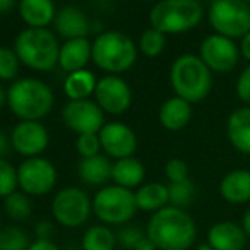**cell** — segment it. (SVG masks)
I'll use <instances>...</instances> for the list:
<instances>
[{
    "label": "cell",
    "instance_id": "7402d4cb",
    "mask_svg": "<svg viewBox=\"0 0 250 250\" xmlns=\"http://www.w3.org/2000/svg\"><path fill=\"white\" fill-rule=\"evenodd\" d=\"M56 7L53 0H21L19 16L27 27L34 29H46L51 22H55Z\"/></svg>",
    "mask_w": 250,
    "mask_h": 250
},
{
    "label": "cell",
    "instance_id": "603a6c76",
    "mask_svg": "<svg viewBox=\"0 0 250 250\" xmlns=\"http://www.w3.org/2000/svg\"><path fill=\"white\" fill-rule=\"evenodd\" d=\"M112 162L107 155H96V157L82 158L79 164V177L83 184L92 188H104L105 182L112 181Z\"/></svg>",
    "mask_w": 250,
    "mask_h": 250
},
{
    "label": "cell",
    "instance_id": "3957f363",
    "mask_svg": "<svg viewBox=\"0 0 250 250\" xmlns=\"http://www.w3.org/2000/svg\"><path fill=\"white\" fill-rule=\"evenodd\" d=\"M170 85L175 96L196 104L206 99L213 87L211 70L196 55H181L170 66Z\"/></svg>",
    "mask_w": 250,
    "mask_h": 250
},
{
    "label": "cell",
    "instance_id": "f546056e",
    "mask_svg": "<svg viewBox=\"0 0 250 250\" xmlns=\"http://www.w3.org/2000/svg\"><path fill=\"white\" fill-rule=\"evenodd\" d=\"M165 46H167V34L155 29V27H148L140 36V51L145 56H148V58L160 56L164 53Z\"/></svg>",
    "mask_w": 250,
    "mask_h": 250
},
{
    "label": "cell",
    "instance_id": "74e56055",
    "mask_svg": "<svg viewBox=\"0 0 250 250\" xmlns=\"http://www.w3.org/2000/svg\"><path fill=\"white\" fill-rule=\"evenodd\" d=\"M53 231H55V227L50 220H40L34 227V233H36L38 240H51Z\"/></svg>",
    "mask_w": 250,
    "mask_h": 250
},
{
    "label": "cell",
    "instance_id": "e0dca14e",
    "mask_svg": "<svg viewBox=\"0 0 250 250\" xmlns=\"http://www.w3.org/2000/svg\"><path fill=\"white\" fill-rule=\"evenodd\" d=\"M55 29L62 38L75 40V38H87L90 31V22L82 9L77 5H65L56 12Z\"/></svg>",
    "mask_w": 250,
    "mask_h": 250
},
{
    "label": "cell",
    "instance_id": "2e32d148",
    "mask_svg": "<svg viewBox=\"0 0 250 250\" xmlns=\"http://www.w3.org/2000/svg\"><path fill=\"white\" fill-rule=\"evenodd\" d=\"M244 227L235 221H218L208 231V244L214 250H244L247 245Z\"/></svg>",
    "mask_w": 250,
    "mask_h": 250
},
{
    "label": "cell",
    "instance_id": "b9f144b4",
    "mask_svg": "<svg viewBox=\"0 0 250 250\" xmlns=\"http://www.w3.org/2000/svg\"><path fill=\"white\" fill-rule=\"evenodd\" d=\"M133 250H158V249L148 237H145V238H142V240L138 242V245H136Z\"/></svg>",
    "mask_w": 250,
    "mask_h": 250
},
{
    "label": "cell",
    "instance_id": "9a60e30c",
    "mask_svg": "<svg viewBox=\"0 0 250 250\" xmlns=\"http://www.w3.org/2000/svg\"><path fill=\"white\" fill-rule=\"evenodd\" d=\"M12 150L24 158L41 157L50 143L48 129L40 121H21L10 133Z\"/></svg>",
    "mask_w": 250,
    "mask_h": 250
},
{
    "label": "cell",
    "instance_id": "bcb514c9",
    "mask_svg": "<svg viewBox=\"0 0 250 250\" xmlns=\"http://www.w3.org/2000/svg\"><path fill=\"white\" fill-rule=\"evenodd\" d=\"M194 250H214V249L211 247V245L206 242V244H201V245H198V247H196Z\"/></svg>",
    "mask_w": 250,
    "mask_h": 250
},
{
    "label": "cell",
    "instance_id": "7a4b0ae2",
    "mask_svg": "<svg viewBox=\"0 0 250 250\" xmlns=\"http://www.w3.org/2000/svg\"><path fill=\"white\" fill-rule=\"evenodd\" d=\"M53 104V90L43 80L17 79L7 89V105L21 121H40L48 116Z\"/></svg>",
    "mask_w": 250,
    "mask_h": 250
},
{
    "label": "cell",
    "instance_id": "4dcf8cb0",
    "mask_svg": "<svg viewBox=\"0 0 250 250\" xmlns=\"http://www.w3.org/2000/svg\"><path fill=\"white\" fill-rule=\"evenodd\" d=\"M29 235L19 227L0 228V250H27Z\"/></svg>",
    "mask_w": 250,
    "mask_h": 250
},
{
    "label": "cell",
    "instance_id": "ab89813d",
    "mask_svg": "<svg viewBox=\"0 0 250 250\" xmlns=\"http://www.w3.org/2000/svg\"><path fill=\"white\" fill-rule=\"evenodd\" d=\"M12 148V143H10V136H7L3 131H0V158H5L7 153Z\"/></svg>",
    "mask_w": 250,
    "mask_h": 250
},
{
    "label": "cell",
    "instance_id": "44dd1931",
    "mask_svg": "<svg viewBox=\"0 0 250 250\" xmlns=\"http://www.w3.org/2000/svg\"><path fill=\"white\" fill-rule=\"evenodd\" d=\"M220 194L230 204H245L250 201V170L235 168L223 175Z\"/></svg>",
    "mask_w": 250,
    "mask_h": 250
},
{
    "label": "cell",
    "instance_id": "f35d334b",
    "mask_svg": "<svg viewBox=\"0 0 250 250\" xmlns=\"http://www.w3.org/2000/svg\"><path fill=\"white\" fill-rule=\"evenodd\" d=\"M27 250H62V249L56 244H53L51 240H36V242H31Z\"/></svg>",
    "mask_w": 250,
    "mask_h": 250
},
{
    "label": "cell",
    "instance_id": "6da1fadb",
    "mask_svg": "<svg viewBox=\"0 0 250 250\" xmlns=\"http://www.w3.org/2000/svg\"><path fill=\"white\" fill-rule=\"evenodd\" d=\"M146 237L158 250H189L198 238V227L188 211L168 204L150 216Z\"/></svg>",
    "mask_w": 250,
    "mask_h": 250
},
{
    "label": "cell",
    "instance_id": "f6af8a7d",
    "mask_svg": "<svg viewBox=\"0 0 250 250\" xmlns=\"http://www.w3.org/2000/svg\"><path fill=\"white\" fill-rule=\"evenodd\" d=\"M5 104H7V90L0 85V111H2V107Z\"/></svg>",
    "mask_w": 250,
    "mask_h": 250
},
{
    "label": "cell",
    "instance_id": "ba28073f",
    "mask_svg": "<svg viewBox=\"0 0 250 250\" xmlns=\"http://www.w3.org/2000/svg\"><path fill=\"white\" fill-rule=\"evenodd\" d=\"M211 27L230 40L250 33V5L245 0H213L208 9Z\"/></svg>",
    "mask_w": 250,
    "mask_h": 250
},
{
    "label": "cell",
    "instance_id": "f1b7e54d",
    "mask_svg": "<svg viewBox=\"0 0 250 250\" xmlns=\"http://www.w3.org/2000/svg\"><path fill=\"white\" fill-rule=\"evenodd\" d=\"M168 204L175 208H186L196 198V186L191 179L181 182H168Z\"/></svg>",
    "mask_w": 250,
    "mask_h": 250
},
{
    "label": "cell",
    "instance_id": "836d02e7",
    "mask_svg": "<svg viewBox=\"0 0 250 250\" xmlns=\"http://www.w3.org/2000/svg\"><path fill=\"white\" fill-rule=\"evenodd\" d=\"M146 237V231H143L136 225H123L118 231H116V238H118V245H121L125 250H133L138 245L142 238Z\"/></svg>",
    "mask_w": 250,
    "mask_h": 250
},
{
    "label": "cell",
    "instance_id": "5bb4252c",
    "mask_svg": "<svg viewBox=\"0 0 250 250\" xmlns=\"http://www.w3.org/2000/svg\"><path fill=\"white\" fill-rule=\"evenodd\" d=\"M99 140L102 151L109 158H116V160L133 157L138 148L136 133L128 125L119 121L105 123L99 131Z\"/></svg>",
    "mask_w": 250,
    "mask_h": 250
},
{
    "label": "cell",
    "instance_id": "277c9868",
    "mask_svg": "<svg viewBox=\"0 0 250 250\" xmlns=\"http://www.w3.org/2000/svg\"><path fill=\"white\" fill-rule=\"evenodd\" d=\"M14 51L17 53L21 63L36 72H50L58 65L60 44L48 27L22 29L14 41Z\"/></svg>",
    "mask_w": 250,
    "mask_h": 250
},
{
    "label": "cell",
    "instance_id": "52a82bcc",
    "mask_svg": "<svg viewBox=\"0 0 250 250\" xmlns=\"http://www.w3.org/2000/svg\"><path fill=\"white\" fill-rule=\"evenodd\" d=\"M138 211L135 192L121 186H104L92 199V213L102 225L123 227L133 220Z\"/></svg>",
    "mask_w": 250,
    "mask_h": 250
},
{
    "label": "cell",
    "instance_id": "4fadbf2b",
    "mask_svg": "<svg viewBox=\"0 0 250 250\" xmlns=\"http://www.w3.org/2000/svg\"><path fill=\"white\" fill-rule=\"evenodd\" d=\"M94 97L102 111L112 116L125 114L133 101L128 82L119 75H105L97 80Z\"/></svg>",
    "mask_w": 250,
    "mask_h": 250
},
{
    "label": "cell",
    "instance_id": "d4e9b609",
    "mask_svg": "<svg viewBox=\"0 0 250 250\" xmlns=\"http://www.w3.org/2000/svg\"><path fill=\"white\" fill-rule=\"evenodd\" d=\"M135 199L140 211L153 214L168 206V186L164 182H146L135 191Z\"/></svg>",
    "mask_w": 250,
    "mask_h": 250
},
{
    "label": "cell",
    "instance_id": "ac0fdd59",
    "mask_svg": "<svg viewBox=\"0 0 250 250\" xmlns=\"http://www.w3.org/2000/svg\"><path fill=\"white\" fill-rule=\"evenodd\" d=\"M92 60V43L87 38H75L66 40L60 44L58 65L65 72H79L87 66V63Z\"/></svg>",
    "mask_w": 250,
    "mask_h": 250
},
{
    "label": "cell",
    "instance_id": "ffe728a7",
    "mask_svg": "<svg viewBox=\"0 0 250 250\" xmlns=\"http://www.w3.org/2000/svg\"><path fill=\"white\" fill-rule=\"evenodd\" d=\"M191 119L192 104L177 96L165 101L158 111V121L167 131H181L191 123Z\"/></svg>",
    "mask_w": 250,
    "mask_h": 250
},
{
    "label": "cell",
    "instance_id": "8d00e7d4",
    "mask_svg": "<svg viewBox=\"0 0 250 250\" xmlns=\"http://www.w3.org/2000/svg\"><path fill=\"white\" fill-rule=\"evenodd\" d=\"M235 92H237L238 99L244 102V104L250 105V65L238 77L237 85H235Z\"/></svg>",
    "mask_w": 250,
    "mask_h": 250
},
{
    "label": "cell",
    "instance_id": "30bf717a",
    "mask_svg": "<svg viewBox=\"0 0 250 250\" xmlns=\"http://www.w3.org/2000/svg\"><path fill=\"white\" fill-rule=\"evenodd\" d=\"M19 189L27 196H46L58 181L56 167L44 157L24 158L17 167Z\"/></svg>",
    "mask_w": 250,
    "mask_h": 250
},
{
    "label": "cell",
    "instance_id": "9c48e42d",
    "mask_svg": "<svg viewBox=\"0 0 250 250\" xmlns=\"http://www.w3.org/2000/svg\"><path fill=\"white\" fill-rule=\"evenodd\" d=\"M51 213L56 223L66 228H77L89 220L92 213V199L79 188H65L55 194Z\"/></svg>",
    "mask_w": 250,
    "mask_h": 250
},
{
    "label": "cell",
    "instance_id": "8992f818",
    "mask_svg": "<svg viewBox=\"0 0 250 250\" xmlns=\"http://www.w3.org/2000/svg\"><path fill=\"white\" fill-rule=\"evenodd\" d=\"M204 17L199 0H160L150 10V27L164 34H179L194 29Z\"/></svg>",
    "mask_w": 250,
    "mask_h": 250
},
{
    "label": "cell",
    "instance_id": "7bdbcfd3",
    "mask_svg": "<svg viewBox=\"0 0 250 250\" xmlns=\"http://www.w3.org/2000/svg\"><path fill=\"white\" fill-rule=\"evenodd\" d=\"M242 227H244L245 233H247V238L250 240V208L244 213V216H242Z\"/></svg>",
    "mask_w": 250,
    "mask_h": 250
},
{
    "label": "cell",
    "instance_id": "4316f807",
    "mask_svg": "<svg viewBox=\"0 0 250 250\" xmlns=\"http://www.w3.org/2000/svg\"><path fill=\"white\" fill-rule=\"evenodd\" d=\"M116 245V233L102 223L90 227L82 237V250H114Z\"/></svg>",
    "mask_w": 250,
    "mask_h": 250
},
{
    "label": "cell",
    "instance_id": "5b68a950",
    "mask_svg": "<svg viewBox=\"0 0 250 250\" xmlns=\"http://www.w3.org/2000/svg\"><path fill=\"white\" fill-rule=\"evenodd\" d=\"M138 46L121 31H105L92 43V62L109 75L129 70L136 62Z\"/></svg>",
    "mask_w": 250,
    "mask_h": 250
},
{
    "label": "cell",
    "instance_id": "cb8c5ba5",
    "mask_svg": "<svg viewBox=\"0 0 250 250\" xmlns=\"http://www.w3.org/2000/svg\"><path fill=\"white\" fill-rule=\"evenodd\" d=\"M145 165L136 157H128L116 160L112 165V182L125 189H135L143 186L145 181Z\"/></svg>",
    "mask_w": 250,
    "mask_h": 250
},
{
    "label": "cell",
    "instance_id": "ee69618b",
    "mask_svg": "<svg viewBox=\"0 0 250 250\" xmlns=\"http://www.w3.org/2000/svg\"><path fill=\"white\" fill-rule=\"evenodd\" d=\"M14 3H16V0H0V16L9 12L14 7Z\"/></svg>",
    "mask_w": 250,
    "mask_h": 250
},
{
    "label": "cell",
    "instance_id": "83f0119b",
    "mask_svg": "<svg viewBox=\"0 0 250 250\" xmlns=\"http://www.w3.org/2000/svg\"><path fill=\"white\" fill-rule=\"evenodd\" d=\"M3 211L14 221H26L33 214V203L31 196L24 194L22 191H16L3 199Z\"/></svg>",
    "mask_w": 250,
    "mask_h": 250
},
{
    "label": "cell",
    "instance_id": "8fae6325",
    "mask_svg": "<svg viewBox=\"0 0 250 250\" xmlns=\"http://www.w3.org/2000/svg\"><path fill=\"white\" fill-rule=\"evenodd\" d=\"M105 112L99 107L96 101L82 99V101H68L63 105L62 118L65 125L79 135H89V133H99L102 129Z\"/></svg>",
    "mask_w": 250,
    "mask_h": 250
},
{
    "label": "cell",
    "instance_id": "1f68e13d",
    "mask_svg": "<svg viewBox=\"0 0 250 250\" xmlns=\"http://www.w3.org/2000/svg\"><path fill=\"white\" fill-rule=\"evenodd\" d=\"M21 60L14 48L9 46H0V80L2 82H10L16 80L17 73H19Z\"/></svg>",
    "mask_w": 250,
    "mask_h": 250
},
{
    "label": "cell",
    "instance_id": "60d3db41",
    "mask_svg": "<svg viewBox=\"0 0 250 250\" xmlns=\"http://www.w3.org/2000/svg\"><path fill=\"white\" fill-rule=\"evenodd\" d=\"M240 53H242V56H244V58L250 63V33H249V34H245V36L242 38Z\"/></svg>",
    "mask_w": 250,
    "mask_h": 250
},
{
    "label": "cell",
    "instance_id": "d6986e66",
    "mask_svg": "<svg viewBox=\"0 0 250 250\" xmlns=\"http://www.w3.org/2000/svg\"><path fill=\"white\" fill-rule=\"evenodd\" d=\"M227 138L244 155H250V105L238 107L227 119Z\"/></svg>",
    "mask_w": 250,
    "mask_h": 250
},
{
    "label": "cell",
    "instance_id": "7dc6e473",
    "mask_svg": "<svg viewBox=\"0 0 250 250\" xmlns=\"http://www.w3.org/2000/svg\"><path fill=\"white\" fill-rule=\"evenodd\" d=\"M142 2H151V0H142Z\"/></svg>",
    "mask_w": 250,
    "mask_h": 250
},
{
    "label": "cell",
    "instance_id": "7c38bea8",
    "mask_svg": "<svg viewBox=\"0 0 250 250\" xmlns=\"http://www.w3.org/2000/svg\"><path fill=\"white\" fill-rule=\"evenodd\" d=\"M238 50L235 40L225 38L221 34H209L204 38L199 46V56L211 72L227 73L238 63Z\"/></svg>",
    "mask_w": 250,
    "mask_h": 250
},
{
    "label": "cell",
    "instance_id": "e575fe53",
    "mask_svg": "<svg viewBox=\"0 0 250 250\" xmlns=\"http://www.w3.org/2000/svg\"><path fill=\"white\" fill-rule=\"evenodd\" d=\"M75 148L79 151V155L82 158L96 157L101 153V140L99 133H89V135H79L75 142Z\"/></svg>",
    "mask_w": 250,
    "mask_h": 250
},
{
    "label": "cell",
    "instance_id": "d6a6232c",
    "mask_svg": "<svg viewBox=\"0 0 250 250\" xmlns=\"http://www.w3.org/2000/svg\"><path fill=\"white\" fill-rule=\"evenodd\" d=\"M17 168L7 158H0V198L5 199L12 192L17 191Z\"/></svg>",
    "mask_w": 250,
    "mask_h": 250
},
{
    "label": "cell",
    "instance_id": "484cf974",
    "mask_svg": "<svg viewBox=\"0 0 250 250\" xmlns=\"http://www.w3.org/2000/svg\"><path fill=\"white\" fill-rule=\"evenodd\" d=\"M97 87V79L90 70L83 68L79 72L68 73V77L65 79L63 89L70 101H82L89 99Z\"/></svg>",
    "mask_w": 250,
    "mask_h": 250
},
{
    "label": "cell",
    "instance_id": "d590c367",
    "mask_svg": "<svg viewBox=\"0 0 250 250\" xmlns=\"http://www.w3.org/2000/svg\"><path fill=\"white\" fill-rule=\"evenodd\" d=\"M164 172H165V177L168 179V182H181V181H186L189 179V165L186 164L182 158H170L167 160L164 167Z\"/></svg>",
    "mask_w": 250,
    "mask_h": 250
},
{
    "label": "cell",
    "instance_id": "c3c4849f",
    "mask_svg": "<svg viewBox=\"0 0 250 250\" xmlns=\"http://www.w3.org/2000/svg\"><path fill=\"white\" fill-rule=\"evenodd\" d=\"M245 2H247V3H249V5H250V0H245Z\"/></svg>",
    "mask_w": 250,
    "mask_h": 250
}]
</instances>
